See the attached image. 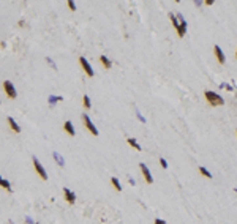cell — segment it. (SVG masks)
<instances>
[{"mask_svg": "<svg viewBox=\"0 0 237 224\" xmlns=\"http://www.w3.org/2000/svg\"><path fill=\"white\" fill-rule=\"evenodd\" d=\"M3 90H5L6 96H10L11 100H15V98L18 96V92H16L15 85H13L10 81H5V82H3Z\"/></svg>", "mask_w": 237, "mask_h": 224, "instance_id": "277c9868", "label": "cell"}, {"mask_svg": "<svg viewBox=\"0 0 237 224\" xmlns=\"http://www.w3.org/2000/svg\"><path fill=\"white\" fill-rule=\"evenodd\" d=\"M205 5H214V0H205Z\"/></svg>", "mask_w": 237, "mask_h": 224, "instance_id": "484cf974", "label": "cell"}, {"mask_svg": "<svg viewBox=\"0 0 237 224\" xmlns=\"http://www.w3.org/2000/svg\"><path fill=\"white\" fill-rule=\"evenodd\" d=\"M139 167H141V172H142V175H144V178H146V181L149 183H153V177H152V174H150V170H149V167L144 164V163H141L139 164Z\"/></svg>", "mask_w": 237, "mask_h": 224, "instance_id": "52a82bcc", "label": "cell"}, {"mask_svg": "<svg viewBox=\"0 0 237 224\" xmlns=\"http://www.w3.org/2000/svg\"><path fill=\"white\" fill-rule=\"evenodd\" d=\"M100 62L103 63V67H104L106 70H109V68H111V65H112V63H111V60H109L106 55H101V57H100Z\"/></svg>", "mask_w": 237, "mask_h": 224, "instance_id": "9a60e30c", "label": "cell"}, {"mask_svg": "<svg viewBox=\"0 0 237 224\" xmlns=\"http://www.w3.org/2000/svg\"><path fill=\"white\" fill-rule=\"evenodd\" d=\"M63 129L66 131V133H68L70 136H74V134H76V131H74V126H73V123L70 122V120H66V122L63 123Z\"/></svg>", "mask_w": 237, "mask_h": 224, "instance_id": "30bf717a", "label": "cell"}, {"mask_svg": "<svg viewBox=\"0 0 237 224\" xmlns=\"http://www.w3.org/2000/svg\"><path fill=\"white\" fill-rule=\"evenodd\" d=\"M204 96H205V100L209 101V104H212V106H223V104H225V100H223L218 93L212 92V90H205Z\"/></svg>", "mask_w": 237, "mask_h": 224, "instance_id": "6da1fadb", "label": "cell"}, {"mask_svg": "<svg viewBox=\"0 0 237 224\" xmlns=\"http://www.w3.org/2000/svg\"><path fill=\"white\" fill-rule=\"evenodd\" d=\"M8 125H10V128L15 131V133H21V126L16 123V120L13 117H8Z\"/></svg>", "mask_w": 237, "mask_h": 224, "instance_id": "8fae6325", "label": "cell"}, {"mask_svg": "<svg viewBox=\"0 0 237 224\" xmlns=\"http://www.w3.org/2000/svg\"><path fill=\"white\" fill-rule=\"evenodd\" d=\"M82 103H84V106H86L87 109H90V106H92V103H90V98H89L87 95H84V98H82Z\"/></svg>", "mask_w": 237, "mask_h": 224, "instance_id": "ffe728a7", "label": "cell"}, {"mask_svg": "<svg viewBox=\"0 0 237 224\" xmlns=\"http://www.w3.org/2000/svg\"><path fill=\"white\" fill-rule=\"evenodd\" d=\"M82 122H84V125H86V128L90 131V133L93 134V136H98V128H96L93 123H92V120H90V117L87 115V114H82Z\"/></svg>", "mask_w": 237, "mask_h": 224, "instance_id": "7a4b0ae2", "label": "cell"}, {"mask_svg": "<svg viewBox=\"0 0 237 224\" xmlns=\"http://www.w3.org/2000/svg\"><path fill=\"white\" fill-rule=\"evenodd\" d=\"M235 134H237V131H235Z\"/></svg>", "mask_w": 237, "mask_h": 224, "instance_id": "f1b7e54d", "label": "cell"}, {"mask_svg": "<svg viewBox=\"0 0 237 224\" xmlns=\"http://www.w3.org/2000/svg\"><path fill=\"white\" fill-rule=\"evenodd\" d=\"M111 183H112V186L117 189V191H122V185H120V181L117 177H111Z\"/></svg>", "mask_w": 237, "mask_h": 224, "instance_id": "2e32d148", "label": "cell"}, {"mask_svg": "<svg viewBox=\"0 0 237 224\" xmlns=\"http://www.w3.org/2000/svg\"><path fill=\"white\" fill-rule=\"evenodd\" d=\"M235 57H237V49H235Z\"/></svg>", "mask_w": 237, "mask_h": 224, "instance_id": "4316f807", "label": "cell"}, {"mask_svg": "<svg viewBox=\"0 0 237 224\" xmlns=\"http://www.w3.org/2000/svg\"><path fill=\"white\" fill-rule=\"evenodd\" d=\"M25 222H27V224H36V222H35V221H33L30 216H27V218H25Z\"/></svg>", "mask_w": 237, "mask_h": 224, "instance_id": "cb8c5ba5", "label": "cell"}, {"mask_svg": "<svg viewBox=\"0 0 237 224\" xmlns=\"http://www.w3.org/2000/svg\"><path fill=\"white\" fill-rule=\"evenodd\" d=\"M199 172H201V174H202L204 177H207V178H212V174H210V172H209V170H207L205 167H202V166L199 167Z\"/></svg>", "mask_w": 237, "mask_h": 224, "instance_id": "d6986e66", "label": "cell"}, {"mask_svg": "<svg viewBox=\"0 0 237 224\" xmlns=\"http://www.w3.org/2000/svg\"><path fill=\"white\" fill-rule=\"evenodd\" d=\"M128 144L133 147V149H136V150H141V145L138 144V141L136 139H133V137H128Z\"/></svg>", "mask_w": 237, "mask_h": 224, "instance_id": "ac0fdd59", "label": "cell"}, {"mask_svg": "<svg viewBox=\"0 0 237 224\" xmlns=\"http://www.w3.org/2000/svg\"><path fill=\"white\" fill-rule=\"evenodd\" d=\"M0 186H2L3 189H6V191H11V185H10V181L5 180L2 175H0Z\"/></svg>", "mask_w": 237, "mask_h": 224, "instance_id": "7c38bea8", "label": "cell"}, {"mask_svg": "<svg viewBox=\"0 0 237 224\" xmlns=\"http://www.w3.org/2000/svg\"><path fill=\"white\" fill-rule=\"evenodd\" d=\"M46 60H48V63H49V65H51V67H52V68H54V70H57V65H55V63H54V62H52V60H51V59H46Z\"/></svg>", "mask_w": 237, "mask_h": 224, "instance_id": "603a6c76", "label": "cell"}, {"mask_svg": "<svg viewBox=\"0 0 237 224\" xmlns=\"http://www.w3.org/2000/svg\"><path fill=\"white\" fill-rule=\"evenodd\" d=\"M214 52H215V57H217V60H218V63H225V54H223V51H221V47L220 46H215L214 47Z\"/></svg>", "mask_w": 237, "mask_h": 224, "instance_id": "9c48e42d", "label": "cell"}, {"mask_svg": "<svg viewBox=\"0 0 237 224\" xmlns=\"http://www.w3.org/2000/svg\"><path fill=\"white\" fill-rule=\"evenodd\" d=\"M68 6H70V10H73V11L76 10V3L73 2V0H68Z\"/></svg>", "mask_w": 237, "mask_h": 224, "instance_id": "44dd1931", "label": "cell"}, {"mask_svg": "<svg viewBox=\"0 0 237 224\" xmlns=\"http://www.w3.org/2000/svg\"><path fill=\"white\" fill-rule=\"evenodd\" d=\"M155 224H166V221H164V219H160V218H157V219H155Z\"/></svg>", "mask_w": 237, "mask_h": 224, "instance_id": "d4e9b609", "label": "cell"}, {"mask_svg": "<svg viewBox=\"0 0 237 224\" xmlns=\"http://www.w3.org/2000/svg\"><path fill=\"white\" fill-rule=\"evenodd\" d=\"M33 167H35V170H36V174L41 177V178H43V180H48V174H46V170H44V167H43V164H41L40 163V160H38V158H35L33 156Z\"/></svg>", "mask_w": 237, "mask_h": 224, "instance_id": "3957f363", "label": "cell"}, {"mask_svg": "<svg viewBox=\"0 0 237 224\" xmlns=\"http://www.w3.org/2000/svg\"><path fill=\"white\" fill-rule=\"evenodd\" d=\"M79 63H81V67L84 68V71H86V74L89 76V77H92L95 73H93V70H92V67H90V63L86 60V57H81L79 59Z\"/></svg>", "mask_w": 237, "mask_h": 224, "instance_id": "8992f818", "label": "cell"}, {"mask_svg": "<svg viewBox=\"0 0 237 224\" xmlns=\"http://www.w3.org/2000/svg\"><path fill=\"white\" fill-rule=\"evenodd\" d=\"M8 224H15V222H11V221H10V222H8Z\"/></svg>", "mask_w": 237, "mask_h": 224, "instance_id": "83f0119b", "label": "cell"}, {"mask_svg": "<svg viewBox=\"0 0 237 224\" xmlns=\"http://www.w3.org/2000/svg\"><path fill=\"white\" fill-rule=\"evenodd\" d=\"M63 98L62 96H55V95H51L49 98H48V103H49V106H54L55 103H59V101H62Z\"/></svg>", "mask_w": 237, "mask_h": 224, "instance_id": "5bb4252c", "label": "cell"}, {"mask_svg": "<svg viewBox=\"0 0 237 224\" xmlns=\"http://www.w3.org/2000/svg\"><path fill=\"white\" fill-rule=\"evenodd\" d=\"M169 18H171V21H172V25H174V29L176 30H179V19H177V16H174V13H169Z\"/></svg>", "mask_w": 237, "mask_h": 224, "instance_id": "e0dca14e", "label": "cell"}, {"mask_svg": "<svg viewBox=\"0 0 237 224\" xmlns=\"http://www.w3.org/2000/svg\"><path fill=\"white\" fill-rule=\"evenodd\" d=\"M63 196H65V201L68 202V204H74V201H76V194L70 189V188H63Z\"/></svg>", "mask_w": 237, "mask_h": 224, "instance_id": "ba28073f", "label": "cell"}, {"mask_svg": "<svg viewBox=\"0 0 237 224\" xmlns=\"http://www.w3.org/2000/svg\"><path fill=\"white\" fill-rule=\"evenodd\" d=\"M177 19H179V24H180L177 33H179V36H185V33H187V21L184 19L182 14H177Z\"/></svg>", "mask_w": 237, "mask_h": 224, "instance_id": "5b68a950", "label": "cell"}, {"mask_svg": "<svg viewBox=\"0 0 237 224\" xmlns=\"http://www.w3.org/2000/svg\"><path fill=\"white\" fill-rule=\"evenodd\" d=\"M160 164H161V167H163V169H168V163H166V160H163V158L160 160Z\"/></svg>", "mask_w": 237, "mask_h": 224, "instance_id": "7402d4cb", "label": "cell"}, {"mask_svg": "<svg viewBox=\"0 0 237 224\" xmlns=\"http://www.w3.org/2000/svg\"><path fill=\"white\" fill-rule=\"evenodd\" d=\"M52 156H54V160H55V163H57L59 166H65V161H63V158H62V155H59L57 152H54V153H52Z\"/></svg>", "mask_w": 237, "mask_h": 224, "instance_id": "4fadbf2b", "label": "cell"}]
</instances>
